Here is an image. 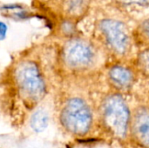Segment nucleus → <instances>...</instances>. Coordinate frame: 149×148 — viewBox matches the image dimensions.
<instances>
[{"label":"nucleus","instance_id":"obj_13","mask_svg":"<svg viewBox=\"0 0 149 148\" xmlns=\"http://www.w3.org/2000/svg\"><path fill=\"white\" fill-rule=\"evenodd\" d=\"M143 31L149 37V19L146 20L143 24Z\"/></svg>","mask_w":149,"mask_h":148},{"label":"nucleus","instance_id":"obj_12","mask_svg":"<svg viewBox=\"0 0 149 148\" xmlns=\"http://www.w3.org/2000/svg\"><path fill=\"white\" fill-rule=\"evenodd\" d=\"M141 63L144 68L149 72V52H145L141 57Z\"/></svg>","mask_w":149,"mask_h":148},{"label":"nucleus","instance_id":"obj_3","mask_svg":"<svg viewBox=\"0 0 149 148\" xmlns=\"http://www.w3.org/2000/svg\"><path fill=\"white\" fill-rule=\"evenodd\" d=\"M104 120L112 133L123 137L127 129L129 111L124 99L119 95H113L107 99L103 108Z\"/></svg>","mask_w":149,"mask_h":148},{"label":"nucleus","instance_id":"obj_10","mask_svg":"<svg viewBox=\"0 0 149 148\" xmlns=\"http://www.w3.org/2000/svg\"><path fill=\"white\" fill-rule=\"evenodd\" d=\"M123 3L127 4H140V5H145L148 4L149 0H120Z\"/></svg>","mask_w":149,"mask_h":148},{"label":"nucleus","instance_id":"obj_7","mask_svg":"<svg viewBox=\"0 0 149 148\" xmlns=\"http://www.w3.org/2000/svg\"><path fill=\"white\" fill-rule=\"evenodd\" d=\"M109 75L113 82L120 87H126L129 85L133 79L131 72L121 66H115L112 68Z\"/></svg>","mask_w":149,"mask_h":148},{"label":"nucleus","instance_id":"obj_4","mask_svg":"<svg viewBox=\"0 0 149 148\" xmlns=\"http://www.w3.org/2000/svg\"><path fill=\"white\" fill-rule=\"evenodd\" d=\"M93 58L94 52L92 46L83 40H69L63 48L64 63L71 69H85L93 63Z\"/></svg>","mask_w":149,"mask_h":148},{"label":"nucleus","instance_id":"obj_11","mask_svg":"<svg viewBox=\"0 0 149 148\" xmlns=\"http://www.w3.org/2000/svg\"><path fill=\"white\" fill-rule=\"evenodd\" d=\"M7 31H8L7 25L3 22L0 21V40H3L5 38Z\"/></svg>","mask_w":149,"mask_h":148},{"label":"nucleus","instance_id":"obj_2","mask_svg":"<svg viewBox=\"0 0 149 148\" xmlns=\"http://www.w3.org/2000/svg\"><path fill=\"white\" fill-rule=\"evenodd\" d=\"M61 122L71 133H86L92 123V114L88 106L78 98L69 99L61 112Z\"/></svg>","mask_w":149,"mask_h":148},{"label":"nucleus","instance_id":"obj_6","mask_svg":"<svg viewBox=\"0 0 149 148\" xmlns=\"http://www.w3.org/2000/svg\"><path fill=\"white\" fill-rule=\"evenodd\" d=\"M134 133L137 140L145 147H149V111L146 108L139 109L134 119Z\"/></svg>","mask_w":149,"mask_h":148},{"label":"nucleus","instance_id":"obj_8","mask_svg":"<svg viewBox=\"0 0 149 148\" xmlns=\"http://www.w3.org/2000/svg\"><path fill=\"white\" fill-rule=\"evenodd\" d=\"M89 0H63L65 12L71 17L82 15L88 7Z\"/></svg>","mask_w":149,"mask_h":148},{"label":"nucleus","instance_id":"obj_9","mask_svg":"<svg viewBox=\"0 0 149 148\" xmlns=\"http://www.w3.org/2000/svg\"><path fill=\"white\" fill-rule=\"evenodd\" d=\"M49 118L46 112L44 110H38L31 119V128L38 133L43 132L48 126Z\"/></svg>","mask_w":149,"mask_h":148},{"label":"nucleus","instance_id":"obj_1","mask_svg":"<svg viewBox=\"0 0 149 148\" xmlns=\"http://www.w3.org/2000/svg\"><path fill=\"white\" fill-rule=\"evenodd\" d=\"M13 79L21 96L31 102H38L45 94V80L38 65L33 60H23L14 68Z\"/></svg>","mask_w":149,"mask_h":148},{"label":"nucleus","instance_id":"obj_5","mask_svg":"<svg viewBox=\"0 0 149 148\" xmlns=\"http://www.w3.org/2000/svg\"><path fill=\"white\" fill-rule=\"evenodd\" d=\"M100 28L107 42L118 53L124 54L128 51L130 39L126 25L116 20L106 19L100 23Z\"/></svg>","mask_w":149,"mask_h":148}]
</instances>
